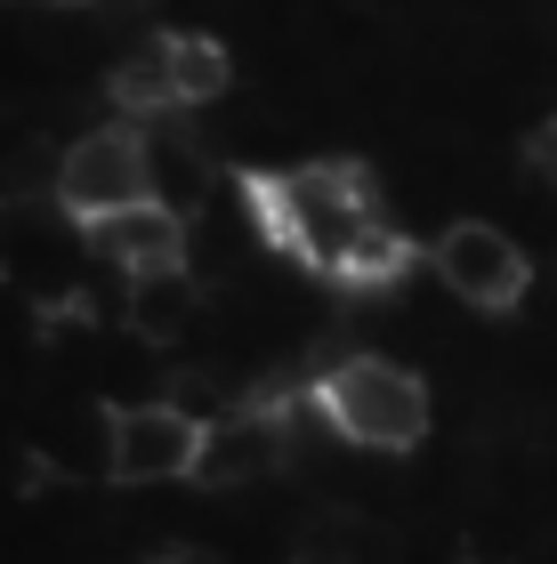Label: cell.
I'll return each mask as SVG.
<instances>
[{
	"mask_svg": "<svg viewBox=\"0 0 557 564\" xmlns=\"http://www.w3.org/2000/svg\"><path fill=\"white\" fill-rule=\"evenodd\" d=\"M202 315V274L194 267H162L130 282V330L138 339H186Z\"/></svg>",
	"mask_w": 557,
	"mask_h": 564,
	"instance_id": "cell-10",
	"label": "cell"
},
{
	"mask_svg": "<svg viewBox=\"0 0 557 564\" xmlns=\"http://www.w3.org/2000/svg\"><path fill=\"white\" fill-rule=\"evenodd\" d=\"M308 403H315V420L356 452H413L428 435V420H437L428 379L404 371L396 355H340V364H323Z\"/></svg>",
	"mask_w": 557,
	"mask_h": 564,
	"instance_id": "cell-2",
	"label": "cell"
},
{
	"mask_svg": "<svg viewBox=\"0 0 557 564\" xmlns=\"http://www.w3.org/2000/svg\"><path fill=\"white\" fill-rule=\"evenodd\" d=\"M428 259H437V282L461 306H476V315H510L525 299V282H534V259H525L517 235L493 226V218H452Z\"/></svg>",
	"mask_w": 557,
	"mask_h": 564,
	"instance_id": "cell-6",
	"label": "cell"
},
{
	"mask_svg": "<svg viewBox=\"0 0 557 564\" xmlns=\"http://www.w3.org/2000/svg\"><path fill=\"white\" fill-rule=\"evenodd\" d=\"M299 564H323V556H299Z\"/></svg>",
	"mask_w": 557,
	"mask_h": 564,
	"instance_id": "cell-15",
	"label": "cell"
},
{
	"mask_svg": "<svg viewBox=\"0 0 557 564\" xmlns=\"http://www.w3.org/2000/svg\"><path fill=\"white\" fill-rule=\"evenodd\" d=\"M89 242H97V259H106L121 282H138V274H162V267H194L186 250H194V226L170 210V202H130V210H114V218H97L89 226Z\"/></svg>",
	"mask_w": 557,
	"mask_h": 564,
	"instance_id": "cell-8",
	"label": "cell"
},
{
	"mask_svg": "<svg viewBox=\"0 0 557 564\" xmlns=\"http://www.w3.org/2000/svg\"><path fill=\"white\" fill-rule=\"evenodd\" d=\"M534 177H542V186L557 194V121H549V130L534 138Z\"/></svg>",
	"mask_w": 557,
	"mask_h": 564,
	"instance_id": "cell-13",
	"label": "cell"
},
{
	"mask_svg": "<svg viewBox=\"0 0 557 564\" xmlns=\"http://www.w3.org/2000/svg\"><path fill=\"white\" fill-rule=\"evenodd\" d=\"M82 259H97L89 218H73L65 202H41V194H0V274L33 282L41 299H65Z\"/></svg>",
	"mask_w": 557,
	"mask_h": 564,
	"instance_id": "cell-4",
	"label": "cell"
},
{
	"mask_svg": "<svg viewBox=\"0 0 557 564\" xmlns=\"http://www.w3.org/2000/svg\"><path fill=\"white\" fill-rule=\"evenodd\" d=\"M267 210L275 250H291L299 267H315L323 282H347V291H379V282L404 274V235L396 218L379 210L372 177L356 162H308L291 177H250Z\"/></svg>",
	"mask_w": 557,
	"mask_h": 564,
	"instance_id": "cell-1",
	"label": "cell"
},
{
	"mask_svg": "<svg viewBox=\"0 0 557 564\" xmlns=\"http://www.w3.org/2000/svg\"><path fill=\"white\" fill-rule=\"evenodd\" d=\"M170 89H179V113L226 97V48L211 33H170Z\"/></svg>",
	"mask_w": 557,
	"mask_h": 564,
	"instance_id": "cell-12",
	"label": "cell"
},
{
	"mask_svg": "<svg viewBox=\"0 0 557 564\" xmlns=\"http://www.w3.org/2000/svg\"><path fill=\"white\" fill-rule=\"evenodd\" d=\"M154 564H218V556H202V549H162Z\"/></svg>",
	"mask_w": 557,
	"mask_h": 564,
	"instance_id": "cell-14",
	"label": "cell"
},
{
	"mask_svg": "<svg viewBox=\"0 0 557 564\" xmlns=\"http://www.w3.org/2000/svg\"><path fill=\"white\" fill-rule=\"evenodd\" d=\"M146 170H154V202H170L179 218H194L202 202L218 194V162H211V145L186 138L179 121H146Z\"/></svg>",
	"mask_w": 557,
	"mask_h": 564,
	"instance_id": "cell-9",
	"label": "cell"
},
{
	"mask_svg": "<svg viewBox=\"0 0 557 564\" xmlns=\"http://www.w3.org/2000/svg\"><path fill=\"white\" fill-rule=\"evenodd\" d=\"M202 435L211 420L186 412L179 395H138L106 412V476L114 484H179L202 468Z\"/></svg>",
	"mask_w": 557,
	"mask_h": 564,
	"instance_id": "cell-3",
	"label": "cell"
},
{
	"mask_svg": "<svg viewBox=\"0 0 557 564\" xmlns=\"http://www.w3.org/2000/svg\"><path fill=\"white\" fill-rule=\"evenodd\" d=\"M154 194V170H146V130L130 121H106V130H82L65 153H57V202L73 218H114L130 202Z\"/></svg>",
	"mask_w": 557,
	"mask_h": 564,
	"instance_id": "cell-5",
	"label": "cell"
},
{
	"mask_svg": "<svg viewBox=\"0 0 557 564\" xmlns=\"http://www.w3.org/2000/svg\"><path fill=\"white\" fill-rule=\"evenodd\" d=\"M291 420L299 403H226L202 435V468L194 484L211 492H250V484H275L291 468Z\"/></svg>",
	"mask_w": 557,
	"mask_h": 564,
	"instance_id": "cell-7",
	"label": "cell"
},
{
	"mask_svg": "<svg viewBox=\"0 0 557 564\" xmlns=\"http://www.w3.org/2000/svg\"><path fill=\"white\" fill-rule=\"evenodd\" d=\"M299 556H323V564H379L388 556V532H379L372 517H356V508H323V517L308 524V549Z\"/></svg>",
	"mask_w": 557,
	"mask_h": 564,
	"instance_id": "cell-11",
	"label": "cell"
}]
</instances>
